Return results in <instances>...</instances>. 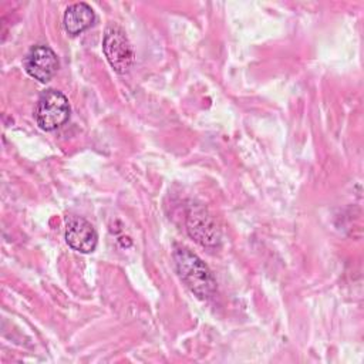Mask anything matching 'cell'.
<instances>
[{
  "label": "cell",
  "instance_id": "obj_3",
  "mask_svg": "<svg viewBox=\"0 0 364 364\" xmlns=\"http://www.w3.org/2000/svg\"><path fill=\"white\" fill-rule=\"evenodd\" d=\"M102 51L112 70L118 74H125L134 63V50L131 43L125 31L117 24L107 27L104 33Z\"/></svg>",
  "mask_w": 364,
  "mask_h": 364
},
{
  "label": "cell",
  "instance_id": "obj_7",
  "mask_svg": "<svg viewBox=\"0 0 364 364\" xmlns=\"http://www.w3.org/2000/svg\"><path fill=\"white\" fill-rule=\"evenodd\" d=\"M94 18V11L87 3H74L64 13V28L71 37H75L90 28Z\"/></svg>",
  "mask_w": 364,
  "mask_h": 364
},
{
  "label": "cell",
  "instance_id": "obj_1",
  "mask_svg": "<svg viewBox=\"0 0 364 364\" xmlns=\"http://www.w3.org/2000/svg\"><path fill=\"white\" fill-rule=\"evenodd\" d=\"M173 260L179 277L186 287L199 299L206 300L213 296L216 282L209 267L188 247H176Z\"/></svg>",
  "mask_w": 364,
  "mask_h": 364
},
{
  "label": "cell",
  "instance_id": "obj_2",
  "mask_svg": "<svg viewBox=\"0 0 364 364\" xmlns=\"http://www.w3.org/2000/svg\"><path fill=\"white\" fill-rule=\"evenodd\" d=\"M70 104L67 97L57 90H46L34 111L36 122L43 131H54L64 125L70 118Z\"/></svg>",
  "mask_w": 364,
  "mask_h": 364
},
{
  "label": "cell",
  "instance_id": "obj_5",
  "mask_svg": "<svg viewBox=\"0 0 364 364\" xmlns=\"http://www.w3.org/2000/svg\"><path fill=\"white\" fill-rule=\"evenodd\" d=\"M58 58L47 46H34L24 57V68L30 77L40 82H48L58 70Z\"/></svg>",
  "mask_w": 364,
  "mask_h": 364
},
{
  "label": "cell",
  "instance_id": "obj_6",
  "mask_svg": "<svg viewBox=\"0 0 364 364\" xmlns=\"http://www.w3.org/2000/svg\"><path fill=\"white\" fill-rule=\"evenodd\" d=\"M65 242L80 253H91L95 250L98 236L92 225L81 216H70L65 222Z\"/></svg>",
  "mask_w": 364,
  "mask_h": 364
},
{
  "label": "cell",
  "instance_id": "obj_4",
  "mask_svg": "<svg viewBox=\"0 0 364 364\" xmlns=\"http://www.w3.org/2000/svg\"><path fill=\"white\" fill-rule=\"evenodd\" d=\"M186 229L189 236L202 246H215L220 240V233L215 220L200 205L189 206L186 215Z\"/></svg>",
  "mask_w": 364,
  "mask_h": 364
}]
</instances>
